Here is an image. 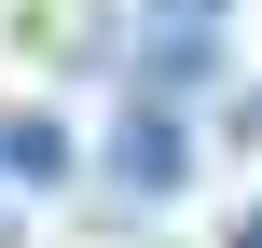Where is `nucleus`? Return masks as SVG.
Instances as JSON below:
<instances>
[{
  "instance_id": "obj_5",
  "label": "nucleus",
  "mask_w": 262,
  "mask_h": 248,
  "mask_svg": "<svg viewBox=\"0 0 262 248\" xmlns=\"http://www.w3.org/2000/svg\"><path fill=\"white\" fill-rule=\"evenodd\" d=\"M235 248H262V207H249V221H235Z\"/></svg>"
},
{
  "instance_id": "obj_3",
  "label": "nucleus",
  "mask_w": 262,
  "mask_h": 248,
  "mask_svg": "<svg viewBox=\"0 0 262 248\" xmlns=\"http://www.w3.org/2000/svg\"><path fill=\"white\" fill-rule=\"evenodd\" d=\"M0 179L14 193H69V124L55 110H0Z\"/></svg>"
},
{
  "instance_id": "obj_4",
  "label": "nucleus",
  "mask_w": 262,
  "mask_h": 248,
  "mask_svg": "<svg viewBox=\"0 0 262 248\" xmlns=\"http://www.w3.org/2000/svg\"><path fill=\"white\" fill-rule=\"evenodd\" d=\"M235 0H138V28H221Z\"/></svg>"
},
{
  "instance_id": "obj_1",
  "label": "nucleus",
  "mask_w": 262,
  "mask_h": 248,
  "mask_svg": "<svg viewBox=\"0 0 262 248\" xmlns=\"http://www.w3.org/2000/svg\"><path fill=\"white\" fill-rule=\"evenodd\" d=\"M124 83H138L152 110H180V124H193V110L235 83V41H221V28H138V69H124Z\"/></svg>"
},
{
  "instance_id": "obj_2",
  "label": "nucleus",
  "mask_w": 262,
  "mask_h": 248,
  "mask_svg": "<svg viewBox=\"0 0 262 248\" xmlns=\"http://www.w3.org/2000/svg\"><path fill=\"white\" fill-rule=\"evenodd\" d=\"M180 179H193V124L152 110V97H124V110H111V193H124V207H166Z\"/></svg>"
},
{
  "instance_id": "obj_6",
  "label": "nucleus",
  "mask_w": 262,
  "mask_h": 248,
  "mask_svg": "<svg viewBox=\"0 0 262 248\" xmlns=\"http://www.w3.org/2000/svg\"><path fill=\"white\" fill-rule=\"evenodd\" d=\"M0 248H14V207H0Z\"/></svg>"
}]
</instances>
